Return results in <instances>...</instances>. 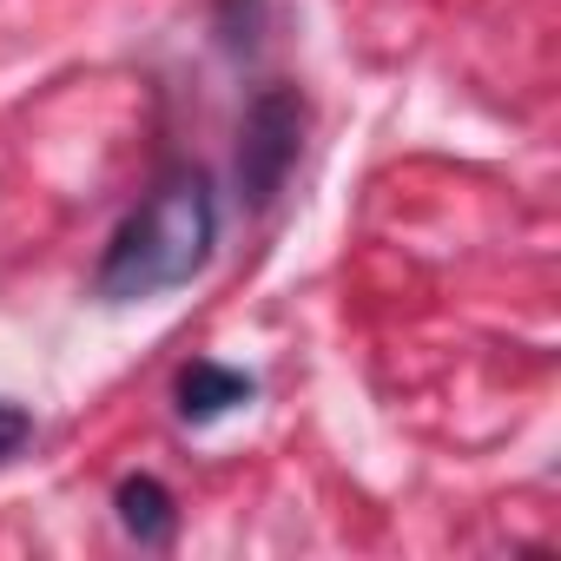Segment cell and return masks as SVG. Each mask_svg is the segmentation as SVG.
<instances>
[{
  "instance_id": "cell-1",
  "label": "cell",
  "mask_w": 561,
  "mask_h": 561,
  "mask_svg": "<svg viewBox=\"0 0 561 561\" xmlns=\"http://www.w3.org/2000/svg\"><path fill=\"white\" fill-rule=\"evenodd\" d=\"M211 251H218V192L198 165H172L139 198V211L113 231V244L93 271V298L100 305L165 298V291L192 285L211 264Z\"/></svg>"
},
{
  "instance_id": "cell-2",
  "label": "cell",
  "mask_w": 561,
  "mask_h": 561,
  "mask_svg": "<svg viewBox=\"0 0 561 561\" xmlns=\"http://www.w3.org/2000/svg\"><path fill=\"white\" fill-rule=\"evenodd\" d=\"M298 146H305V100H298V87H264L244 106V126H238V198L251 211H264L277 192H285V179L298 165Z\"/></svg>"
},
{
  "instance_id": "cell-3",
  "label": "cell",
  "mask_w": 561,
  "mask_h": 561,
  "mask_svg": "<svg viewBox=\"0 0 561 561\" xmlns=\"http://www.w3.org/2000/svg\"><path fill=\"white\" fill-rule=\"evenodd\" d=\"M179 416L185 423H218V416H231L238 403H251L257 397V383L244 377V370H231V364H211V357H198V364H185L179 370Z\"/></svg>"
},
{
  "instance_id": "cell-4",
  "label": "cell",
  "mask_w": 561,
  "mask_h": 561,
  "mask_svg": "<svg viewBox=\"0 0 561 561\" xmlns=\"http://www.w3.org/2000/svg\"><path fill=\"white\" fill-rule=\"evenodd\" d=\"M113 508H119V528H126L139 548H172V535H179V502H172V489H165L159 476H126L119 495H113Z\"/></svg>"
},
{
  "instance_id": "cell-5",
  "label": "cell",
  "mask_w": 561,
  "mask_h": 561,
  "mask_svg": "<svg viewBox=\"0 0 561 561\" xmlns=\"http://www.w3.org/2000/svg\"><path fill=\"white\" fill-rule=\"evenodd\" d=\"M27 443H34V410H21V403L0 397V462H14Z\"/></svg>"
}]
</instances>
